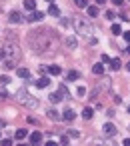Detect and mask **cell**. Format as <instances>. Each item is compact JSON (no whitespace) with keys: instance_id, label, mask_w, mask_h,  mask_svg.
Returning <instances> with one entry per match:
<instances>
[{"instance_id":"1","label":"cell","mask_w":130,"mask_h":146,"mask_svg":"<svg viewBox=\"0 0 130 146\" xmlns=\"http://www.w3.org/2000/svg\"><path fill=\"white\" fill-rule=\"evenodd\" d=\"M34 36H30V44H32V48H34V52H38V54H42L44 50H48L50 48V44L54 42V32L52 30H48V28H42V30H38V32H32Z\"/></svg>"},{"instance_id":"2","label":"cell","mask_w":130,"mask_h":146,"mask_svg":"<svg viewBox=\"0 0 130 146\" xmlns=\"http://www.w3.org/2000/svg\"><path fill=\"white\" fill-rule=\"evenodd\" d=\"M74 28H76V34H80V36L90 38V34H92V26L84 18H74Z\"/></svg>"},{"instance_id":"3","label":"cell","mask_w":130,"mask_h":146,"mask_svg":"<svg viewBox=\"0 0 130 146\" xmlns=\"http://www.w3.org/2000/svg\"><path fill=\"white\" fill-rule=\"evenodd\" d=\"M18 100H20L22 104H26L28 108H36V106H38V102H36V100H32V96H28L24 90H18Z\"/></svg>"},{"instance_id":"4","label":"cell","mask_w":130,"mask_h":146,"mask_svg":"<svg viewBox=\"0 0 130 146\" xmlns=\"http://www.w3.org/2000/svg\"><path fill=\"white\" fill-rule=\"evenodd\" d=\"M102 130H104V136H106V138H110V136H116V132H118V128H116L114 124H110V122H106V124L102 126Z\"/></svg>"},{"instance_id":"5","label":"cell","mask_w":130,"mask_h":146,"mask_svg":"<svg viewBox=\"0 0 130 146\" xmlns=\"http://www.w3.org/2000/svg\"><path fill=\"white\" fill-rule=\"evenodd\" d=\"M42 18H44V14H42V12H40V10H32V12H30V16H28V18H26V20H28V22H32V24H34V22H40V20H42Z\"/></svg>"},{"instance_id":"6","label":"cell","mask_w":130,"mask_h":146,"mask_svg":"<svg viewBox=\"0 0 130 146\" xmlns=\"http://www.w3.org/2000/svg\"><path fill=\"white\" fill-rule=\"evenodd\" d=\"M40 142H42V134H40L38 130H34V132L30 134V144H32V146H38Z\"/></svg>"},{"instance_id":"7","label":"cell","mask_w":130,"mask_h":146,"mask_svg":"<svg viewBox=\"0 0 130 146\" xmlns=\"http://www.w3.org/2000/svg\"><path fill=\"white\" fill-rule=\"evenodd\" d=\"M48 84H50V78H48V76H40V78L36 80V86H38V88H46Z\"/></svg>"},{"instance_id":"8","label":"cell","mask_w":130,"mask_h":146,"mask_svg":"<svg viewBox=\"0 0 130 146\" xmlns=\"http://www.w3.org/2000/svg\"><path fill=\"white\" fill-rule=\"evenodd\" d=\"M10 22L12 24H20L22 22V14L20 12H10Z\"/></svg>"},{"instance_id":"9","label":"cell","mask_w":130,"mask_h":146,"mask_svg":"<svg viewBox=\"0 0 130 146\" xmlns=\"http://www.w3.org/2000/svg\"><path fill=\"white\" fill-rule=\"evenodd\" d=\"M48 14H50V16H60V8H58L56 4H50V6H48Z\"/></svg>"},{"instance_id":"10","label":"cell","mask_w":130,"mask_h":146,"mask_svg":"<svg viewBox=\"0 0 130 146\" xmlns=\"http://www.w3.org/2000/svg\"><path fill=\"white\" fill-rule=\"evenodd\" d=\"M24 8L26 10H36V0H24Z\"/></svg>"},{"instance_id":"11","label":"cell","mask_w":130,"mask_h":146,"mask_svg":"<svg viewBox=\"0 0 130 146\" xmlns=\"http://www.w3.org/2000/svg\"><path fill=\"white\" fill-rule=\"evenodd\" d=\"M80 78V74L76 72V70H70L68 74H66V80H70V82H74V80H78Z\"/></svg>"},{"instance_id":"12","label":"cell","mask_w":130,"mask_h":146,"mask_svg":"<svg viewBox=\"0 0 130 146\" xmlns=\"http://www.w3.org/2000/svg\"><path fill=\"white\" fill-rule=\"evenodd\" d=\"M92 116H94V110H92V108H84V110H82V118H84V120H90Z\"/></svg>"},{"instance_id":"13","label":"cell","mask_w":130,"mask_h":146,"mask_svg":"<svg viewBox=\"0 0 130 146\" xmlns=\"http://www.w3.org/2000/svg\"><path fill=\"white\" fill-rule=\"evenodd\" d=\"M86 10H88V16L90 18H96L98 16V6H88Z\"/></svg>"},{"instance_id":"14","label":"cell","mask_w":130,"mask_h":146,"mask_svg":"<svg viewBox=\"0 0 130 146\" xmlns=\"http://www.w3.org/2000/svg\"><path fill=\"white\" fill-rule=\"evenodd\" d=\"M48 72H50L52 76H58V74L62 72V68H60V66H56V64H52V66L48 68Z\"/></svg>"},{"instance_id":"15","label":"cell","mask_w":130,"mask_h":146,"mask_svg":"<svg viewBox=\"0 0 130 146\" xmlns=\"http://www.w3.org/2000/svg\"><path fill=\"white\" fill-rule=\"evenodd\" d=\"M16 72H18L20 78H30V70H28V68H18Z\"/></svg>"},{"instance_id":"16","label":"cell","mask_w":130,"mask_h":146,"mask_svg":"<svg viewBox=\"0 0 130 146\" xmlns=\"http://www.w3.org/2000/svg\"><path fill=\"white\" fill-rule=\"evenodd\" d=\"M46 116H48L50 120H60V114H58L56 110H52V108H50V110L46 112Z\"/></svg>"},{"instance_id":"17","label":"cell","mask_w":130,"mask_h":146,"mask_svg":"<svg viewBox=\"0 0 130 146\" xmlns=\"http://www.w3.org/2000/svg\"><path fill=\"white\" fill-rule=\"evenodd\" d=\"M120 66H122V64H120V58H112V60H110V68H112V70H118Z\"/></svg>"},{"instance_id":"18","label":"cell","mask_w":130,"mask_h":146,"mask_svg":"<svg viewBox=\"0 0 130 146\" xmlns=\"http://www.w3.org/2000/svg\"><path fill=\"white\" fill-rule=\"evenodd\" d=\"M74 118H76V112L74 110H66L64 112V120H74Z\"/></svg>"},{"instance_id":"19","label":"cell","mask_w":130,"mask_h":146,"mask_svg":"<svg viewBox=\"0 0 130 146\" xmlns=\"http://www.w3.org/2000/svg\"><path fill=\"white\" fill-rule=\"evenodd\" d=\"M74 4L78 8H88V0H74Z\"/></svg>"},{"instance_id":"20","label":"cell","mask_w":130,"mask_h":146,"mask_svg":"<svg viewBox=\"0 0 130 146\" xmlns=\"http://www.w3.org/2000/svg\"><path fill=\"white\" fill-rule=\"evenodd\" d=\"M92 72H94V74H102V72H104V66H102V64H94Z\"/></svg>"},{"instance_id":"21","label":"cell","mask_w":130,"mask_h":146,"mask_svg":"<svg viewBox=\"0 0 130 146\" xmlns=\"http://www.w3.org/2000/svg\"><path fill=\"white\" fill-rule=\"evenodd\" d=\"M58 94H60L62 98H64V96H68V88H66L64 84H60V88H58Z\"/></svg>"},{"instance_id":"22","label":"cell","mask_w":130,"mask_h":146,"mask_svg":"<svg viewBox=\"0 0 130 146\" xmlns=\"http://www.w3.org/2000/svg\"><path fill=\"white\" fill-rule=\"evenodd\" d=\"M26 136H28V132H26V130H22V128H20V130H16V138H18V140H22V138H26Z\"/></svg>"},{"instance_id":"23","label":"cell","mask_w":130,"mask_h":146,"mask_svg":"<svg viewBox=\"0 0 130 146\" xmlns=\"http://www.w3.org/2000/svg\"><path fill=\"white\" fill-rule=\"evenodd\" d=\"M50 100H52V102L56 104V102H60V100H62V96H60L58 92H54V94H50Z\"/></svg>"},{"instance_id":"24","label":"cell","mask_w":130,"mask_h":146,"mask_svg":"<svg viewBox=\"0 0 130 146\" xmlns=\"http://www.w3.org/2000/svg\"><path fill=\"white\" fill-rule=\"evenodd\" d=\"M122 32V28H120V24H112V34L116 36V34H120Z\"/></svg>"},{"instance_id":"25","label":"cell","mask_w":130,"mask_h":146,"mask_svg":"<svg viewBox=\"0 0 130 146\" xmlns=\"http://www.w3.org/2000/svg\"><path fill=\"white\" fill-rule=\"evenodd\" d=\"M66 44H68V48H70V50H74V48H76V40H74V38H68V40H66Z\"/></svg>"},{"instance_id":"26","label":"cell","mask_w":130,"mask_h":146,"mask_svg":"<svg viewBox=\"0 0 130 146\" xmlns=\"http://www.w3.org/2000/svg\"><path fill=\"white\" fill-rule=\"evenodd\" d=\"M0 146H12V140H8V138H4L2 142H0Z\"/></svg>"},{"instance_id":"27","label":"cell","mask_w":130,"mask_h":146,"mask_svg":"<svg viewBox=\"0 0 130 146\" xmlns=\"http://www.w3.org/2000/svg\"><path fill=\"white\" fill-rule=\"evenodd\" d=\"M0 82H2V84H4V86H6V84H8V82H10V78H8V76H0Z\"/></svg>"},{"instance_id":"28","label":"cell","mask_w":130,"mask_h":146,"mask_svg":"<svg viewBox=\"0 0 130 146\" xmlns=\"http://www.w3.org/2000/svg\"><path fill=\"white\" fill-rule=\"evenodd\" d=\"M60 144H64V146H68V136H66V134H64V136L60 138Z\"/></svg>"},{"instance_id":"29","label":"cell","mask_w":130,"mask_h":146,"mask_svg":"<svg viewBox=\"0 0 130 146\" xmlns=\"http://www.w3.org/2000/svg\"><path fill=\"white\" fill-rule=\"evenodd\" d=\"M110 2H112L114 6H122V4H124V0H110Z\"/></svg>"},{"instance_id":"30","label":"cell","mask_w":130,"mask_h":146,"mask_svg":"<svg viewBox=\"0 0 130 146\" xmlns=\"http://www.w3.org/2000/svg\"><path fill=\"white\" fill-rule=\"evenodd\" d=\"M98 146H112V144H110L108 140H100V142H98Z\"/></svg>"},{"instance_id":"31","label":"cell","mask_w":130,"mask_h":146,"mask_svg":"<svg viewBox=\"0 0 130 146\" xmlns=\"http://www.w3.org/2000/svg\"><path fill=\"white\" fill-rule=\"evenodd\" d=\"M106 18H110V20H112V18H114V12H112V10H106Z\"/></svg>"},{"instance_id":"32","label":"cell","mask_w":130,"mask_h":146,"mask_svg":"<svg viewBox=\"0 0 130 146\" xmlns=\"http://www.w3.org/2000/svg\"><path fill=\"white\" fill-rule=\"evenodd\" d=\"M76 92H78V96H84V94H86V90H84V88H82V86H80V88H78V90H76Z\"/></svg>"},{"instance_id":"33","label":"cell","mask_w":130,"mask_h":146,"mask_svg":"<svg viewBox=\"0 0 130 146\" xmlns=\"http://www.w3.org/2000/svg\"><path fill=\"white\" fill-rule=\"evenodd\" d=\"M122 36H124V40H128V42H130V32H124Z\"/></svg>"},{"instance_id":"34","label":"cell","mask_w":130,"mask_h":146,"mask_svg":"<svg viewBox=\"0 0 130 146\" xmlns=\"http://www.w3.org/2000/svg\"><path fill=\"white\" fill-rule=\"evenodd\" d=\"M46 146H58V144H56V142H52V140H48V142H46Z\"/></svg>"},{"instance_id":"35","label":"cell","mask_w":130,"mask_h":146,"mask_svg":"<svg viewBox=\"0 0 130 146\" xmlns=\"http://www.w3.org/2000/svg\"><path fill=\"white\" fill-rule=\"evenodd\" d=\"M122 144H124V146H130V138H126V140H124Z\"/></svg>"},{"instance_id":"36","label":"cell","mask_w":130,"mask_h":146,"mask_svg":"<svg viewBox=\"0 0 130 146\" xmlns=\"http://www.w3.org/2000/svg\"><path fill=\"white\" fill-rule=\"evenodd\" d=\"M0 60H4V50L0 48Z\"/></svg>"},{"instance_id":"37","label":"cell","mask_w":130,"mask_h":146,"mask_svg":"<svg viewBox=\"0 0 130 146\" xmlns=\"http://www.w3.org/2000/svg\"><path fill=\"white\" fill-rule=\"evenodd\" d=\"M94 2H96V4H104V2H106V0H94Z\"/></svg>"},{"instance_id":"38","label":"cell","mask_w":130,"mask_h":146,"mask_svg":"<svg viewBox=\"0 0 130 146\" xmlns=\"http://www.w3.org/2000/svg\"><path fill=\"white\" fill-rule=\"evenodd\" d=\"M126 70H128V72H130V62H128V64H126Z\"/></svg>"},{"instance_id":"39","label":"cell","mask_w":130,"mask_h":146,"mask_svg":"<svg viewBox=\"0 0 130 146\" xmlns=\"http://www.w3.org/2000/svg\"><path fill=\"white\" fill-rule=\"evenodd\" d=\"M126 54H130V46H128V48H126Z\"/></svg>"},{"instance_id":"40","label":"cell","mask_w":130,"mask_h":146,"mask_svg":"<svg viewBox=\"0 0 130 146\" xmlns=\"http://www.w3.org/2000/svg\"><path fill=\"white\" fill-rule=\"evenodd\" d=\"M128 114H130V104H128Z\"/></svg>"},{"instance_id":"41","label":"cell","mask_w":130,"mask_h":146,"mask_svg":"<svg viewBox=\"0 0 130 146\" xmlns=\"http://www.w3.org/2000/svg\"><path fill=\"white\" fill-rule=\"evenodd\" d=\"M46 2H54V0H46Z\"/></svg>"},{"instance_id":"42","label":"cell","mask_w":130,"mask_h":146,"mask_svg":"<svg viewBox=\"0 0 130 146\" xmlns=\"http://www.w3.org/2000/svg\"><path fill=\"white\" fill-rule=\"evenodd\" d=\"M18 146H26V144H18Z\"/></svg>"}]
</instances>
